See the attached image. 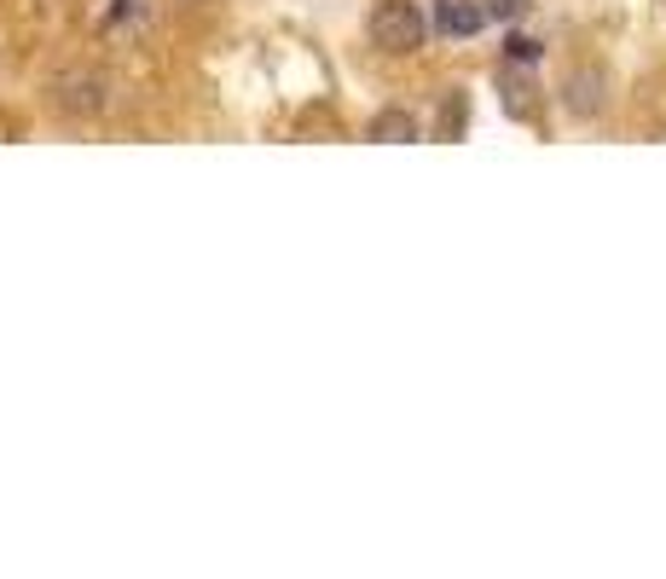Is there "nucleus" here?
Wrapping results in <instances>:
<instances>
[{"label":"nucleus","instance_id":"nucleus-9","mask_svg":"<svg viewBox=\"0 0 666 579\" xmlns=\"http://www.w3.org/2000/svg\"><path fill=\"white\" fill-rule=\"evenodd\" d=\"M504 105L516 111V116H527V87L522 82H504Z\"/></svg>","mask_w":666,"mask_h":579},{"label":"nucleus","instance_id":"nucleus-1","mask_svg":"<svg viewBox=\"0 0 666 579\" xmlns=\"http://www.w3.org/2000/svg\"><path fill=\"white\" fill-rule=\"evenodd\" d=\"M429 41V18L418 0H377L371 7V46L377 53H418Z\"/></svg>","mask_w":666,"mask_h":579},{"label":"nucleus","instance_id":"nucleus-7","mask_svg":"<svg viewBox=\"0 0 666 579\" xmlns=\"http://www.w3.org/2000/svg\"><path fill=\"white\" fill-rule=\"evenodd\" d=\"M481 7H486V18L516 23V18H527V7H533V0H481Z\"/></svg>","mask_w":666,"mask_h":579},{"label":"nucleus","instance_id":"nucleus-8","mask_svg":"<svg viewBox=\"0 0 666 579\" xmlns=\"http://www.w3.org/2000/svg\"><path fill=\"white\" fill-rule=\"evenodd\" d=\"M504 53L516 59V64H533V59H540V41H527V35H510V41H504Z\"/></svg>","mask_w":666,"mask_h":579},{"label":"nucleus","instance_id":"nucleus-4","mask_svg":"<svg viewBox=\"0 0 666 579\" xmlns=\"http://www.w3.org/2000/svg\"><path fill=\"white\" fill-rule=\"evenodd\" d=\"M366 139H377V145H412L418 139V116L406 111V105H389V111H377L366 122Z\"/></svg>","mask_w":666,"mask_h":579},{"label":"nucleus","instance_id":"nucleus-6","mask_svg":"<svg viewBox=\"0 0 666 579\" xmlns=\"http://www.w3.org/2000/svg\"><path fill=\"white\" fill-rule=\"evenodd\" d=\"M464 122H470V105H464V93H452L441 105V134H464Z\"/></svg>","mask_w":666,"mask_h":579},{"label":"nucleus","instance_id":"nucleus-3","mask_svg":"<svg viewBox=\"0 0 666 579\" xmlns=\"http://www.w3.org/2000/svg\"><path fill=\"white\" fill-rule=\"evenodd\" d=\"M105 99H111V87H105V75H99V70H59L53 75V105L64 116H99V111H105Z\"/></svg>","mask_w":666,"mask_h":579},{"label":"nucleus","instance_id":"nucleus-5","mask_svg":"<svg viewBox=\"0 0 666 579\" xmlns=\"http://www.w3.org/2000/svg\"><path fill=\"white\" fill-rule=\"evenodd\" d=\"M481 23H486V7H481V0H441V12H434V30H441V35H458V41H470Z\"/></svg>","mask_w":666,"mask_h":579},{"label":"nucleus","instance_id":"nucleus-2","mask_svg":"<svg viewBox=\"0 0 666 579\" xmlns=\"http://www.w3.org/2000/svg\"><path fill=\"white\" fill-rule=\"evenodd\" d=\"M562 111L592 122L608 111V70L603 64H574L568 75H562Z\"/></svg>","mask_w":666,"mask_h":579}]
</instances>
